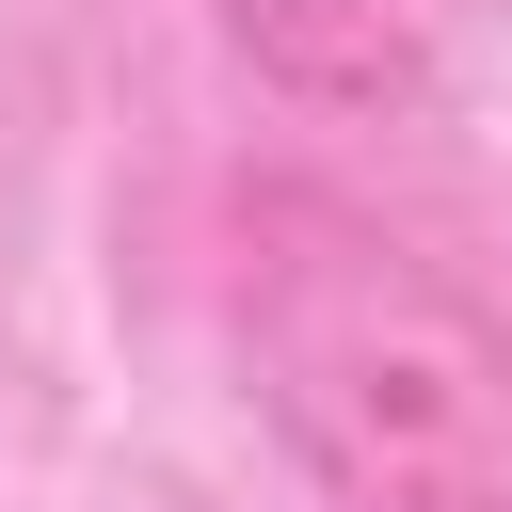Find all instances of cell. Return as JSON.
<instances>
[{
    "label": "cell",
    "instance_id": "cell-1",
    "mask_svg": "<svg viewBox=\"0 0 512 512\" xmlns=\"http://www.w3.org/2000/svg\"><path fill=\"white\" fill-rule=\"evenodd\" d=\"M256 416L336 512H512V320L368 208L272 192L240 272Z\"/></svg>",
    "mask_w": 512,
    "mask_h": 512
},
{
    "label": "cell",
    "instance_id": "cell-2",
    "mask_svg": "<svg viewBox=\"0 0 512 512\" xmlns=\"http://www.w3.org/2000/svg\"><path fill=\"white\" fill-rule=\"evenodd\" d=\"M208 16L304 112H416L448 80V48L480 32V0H208Z\"/></svg>",
    "mask_w": 512,
    "mask_h": 512
}]
</instances>
